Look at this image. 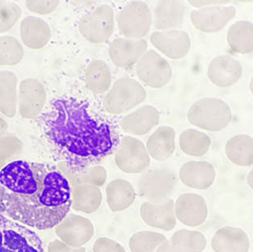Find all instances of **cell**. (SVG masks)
Wrapping results in <instances>:
<instances>
[{
	"mask_svg": "<svg viewBox=\"0 0 253 252\" xmlns=\"http://www.w3.org/2000/svg\"><path fill=\"white\" fill-rule=\"evenodd\" d=\"M103 107L90 99H54L42 117V130L54 156L71 174H81L117 149L119 127Z\"/></svg>",
	"mask_w": 253,
	"mask_h": 252,
	"instance_id": "6da1fadb",
	"label": "cell"
},
{
	"mask_svg": "<svg viewBox=\"0 0 253 252\" xmlns=\"http://www.w3.org/2000/svg\"><path fill=\"white\" fill-rule=\"evenodd\" d=\"M72 187L56 167L15 160L0 169V213L38 230L53 229L69 214Z\"/></svg>",
	"mask_w": 253,
	"mask_h": 252,
	"instance_id": "7a4b0ae2",
	"label": "cell"
},
{
	"mask_svg": "<svg viewBox=\"0 0 253 252\" xmlns=\"http://www.w3.org/2000/svg\"><path fill=\"white\" fill-rule=\"evenodd\" d=\"M191 124L200 129L217 132L230 124L232 110L228 103L216 97H206L197 100L187 113Z\"/></svg>",
	"mask_w": 253,
	"mask_h": 252,
	"instance_id": "3957f363",
	"label": "cell"
},
{
	"mask_svg": "<svg viewBox=\"0 0 253 252\" xmlns=\"http://www.w3.org/2000/svg\"><path fill=\"white\" fill-rule=\"evenodd\" d=\"M0 252H44L40 235L0 213Z\"/></svg>",
	"mask_w": 253,
	"mask_h": 252,
	"instance_id": "277c9868",
	"label": "cell"
},
{
	"mask_svg": "<svg viewBox=\"0 0 253 252\" xmlns=\"http://www.w3.org/2000/svg\"><path fill=\"white\" fill-rule=\"evenodd\" d=\"M146 91L134 79L123 77L116 80L102 100V107L110 115L127 112L144 102Z\"/></svg>",
	"mask_w": 253,
	"mask_h": 252,
	"instance_id": "5b68a950",
	"label": "cell"
},
{
	"mask_svg": "<svg viewBox=\"0 0 253 252\" xmlns=\"http://www.w3.org/2000/svg\"><path fill=\"white\" fill-rule=\"evenodd\" d=\"M176 185L175 172L169 168H156L148 169L140 175L137 190L140 197L154 204L168 201Z\"/></svg>",
	"mask_w": 253,
	"mask_h": 252,
	"instance_id": "8992f818",
	"label": "cell"
},
{
	"mask_svg": "<svg viewBox=\"0 0 253 252\" xmlns=\"http://www.w3.org/2000/svg\"><path fill=\"white\" fill-rule=\"evenodd\" d=\"M119 33L125 39L140 40L149 33L153 25V14L143 1L125 4L116 16Z\"/></svg>",
	"mask_w": 253,
	"mask_h": 252,
	"instance_id": "52a82bcc",
	"label": "cell"
},
{
	"mask_svg": "<svg viewBox=\"0 0 253 252\" xmlns=\"http://www.w3.org/2000/svg\"><path fill=\"white\" fill-rule=\"evenodd\" d=\"M114 25L113 8L109 4H102L84 14L78 22V29L89 42L102 43L113 35Z\"/></svg>",
	"mask_w": 253,
	"mask_h": 252,
	"instance_id": "ba28073f",
	"label": "cell"
},
{
	"mask_svg": "<svg viewBox=\"0 0 253 252\" xmlns=\"http://www.w3.org/2000/svg\"><path fill=\"white\" fill-rule=\"evenodd\" d=\"M114 161L120 170L130 174L143 172L150 165V157L145 144L130 135L121 137L115 150Z\"/></svg>",
	"mask_w": 253,
	"mask_h": 252,
	"instance_id": "9c48e42d",
	"label": "cell"
},
{
	"mask_svg": "<svg viewBox=\"0 0 253 252\" xmlns=\"http://www.w3.org/2000/svg\"><path fill=\"white\" fill-rule=\"evenodd\" d=\"M139 80L147 87L161 89L169 84L172 77L169 63L154 49L147 50L136 64Z\"/></svg>",
	"mask_w": 253,
	"mask_h": 252,
	"instance_id": "30bf717a",
	"label": "cell"
},
{
	"mask_svg": "<svg viewBox=\"0 0 253 252\" xmlns=\"http://www.w3.org/2000/svg\"><path fill=\"white\" fill-rule=\"evenodd\" d=\"M236 14L237 10L233 5L209 6L191 11L190 20L198 31L215 34L222 31Z\"/></svg>",
	"mask_w": 253,
	"mask_h": 252,
	"instance_id": "8fae6325",
	"label": "cell"
},
{
	"mask_svg": "<svg viewBox=\"0 0 253 252\" xmlns=\"http://www.w3.org/2000/svg\"><path fill=\"white\" fill-rule=\"evenodd\" d=\"M46 102V92L42 82L34 78L22 80L18 85L17 109L21 117L33 119L39 116Z\"/></svg>",
	"mask_w": 253,
	"mask_h": 252,
	"instance_id": "7c38bea8",
	"label": "cell"
},
{
	"mask_svg": "<svg viewBox=\"0 0 253 252\" xmlns=\"http://www.w3.org/2000/svg\"><path fill=\"white\" fill-rule=\"evenodd\" d=\"M56 235L71 247L79 248L88 243L94 236V225L80 215L68 214L56 227Z\"/></svg>",
	"mask_w": 253,
	"mask_h": 252,
	"instance_id": "4fadbf2b",
	"label": "cell"
},
{
	"mask_svg": "<svg viewBox=\"0 0 253 252\" xmlns=\"http://www.w3.org/2000/svg\"><path fill=\"white\" fill-rule=\"evenodd\" d=\"M149 40L151 44L170 60L185 58L191 47V38L182 30L157 31L150 35Z\"/></svg>",
	"mask_w": 253,
	"mask_h": 252,
	"instance_id": "5bb4252c",
	"label": "cell"
},
{
	"mask_svg": "<svg viewBox=\"0 0 253 252\" xmlns=\"http://www.w3.org/2000/svg\"><path fill=\"white\" fill-rule=\"evenodd\" d=\"M174 215L188 227H198L208 217V205L203 196L195 193L181 195L174 202Z\"/></svg>",
	"mask_w": 253,
	"mask_h": 252,
	"instance_id": "9a60e30c",
	"label": "cell"
},
{
	"mask_svg": "<svg viewBox=\"0 0 253 252\" xmlns=\"http://www.w3.org/2000/svg\"><path fill=\"white\" fill-rule=\"evenodd\" d=\"M148 43L144 39L132 40L118 38L110 42L108 54L118 68H130L138 63L147 52Z\"/></svg>",
	"mask_w": 253,
	"mask_h": 252,
	"instance_id": "2e32d148",
	"label": "cell"
},
{
	"mask_svg": "<svg viewBox=\"0 0 253 252\" xmlns=\"http://www.w3.org/2000/svg\"><path fill=\"white\" fill-rule=\"evenodd\" d=\"M242 74L241 63L229 55H221L213 59L207 71L209 80L221 88L235 85L242 77Z\"/></svg>",
	"mask_w": 253,
	"mask_h": 252,
	"instance_id": "e0dca14e",
	"label": "cell"
},
{
	"mask_svg": "<svg viewBox=\"0 0 253 252\" xmlns=\"http://www.w3.org/2000/svg\"><path fill=\"white\" fill-rule=\"evenodd\" d=\"M160 112L153 105H144L125 115L120 121V128L129 135L141 136L153 130L160 122Z\"/></svg>",
	"mask_w": 253,
	"mask_h": 252,
	"instance_id": "ac0fdd59",
	"label": "cell"
},
{
	"mask_svg": "<svg viewBox=\"0 0 253 252\" xmlns=\"http://www.w3.org/2000/svg\"><path fill=\"white\" fill-rule=\"evenodd\" d=\"M139 211L143 222L153 228L169 232L176 225L174 201L171 199H169L161 204L144 202L141 204Z\"/></svg>",
	"mask_w": 253,
	"mask_h": 252,
	"instance_id": "d6986e66",
	"label": "cell"
},
{
	"mask_svg": "<svg viewBox=\"0 0 253 252\" xmlns=\"http://www.w3.org/2000/svg\"><path fill=\"white\" fill-rule=\"evenodd\" d=\"M179 178L185 186L191 189L207 190L215 182L216 170L208 162L190 161L181 167Z\"/></svg>",
	"mask_w": 253,
	"mask_h": 252,
	"instance_id": "ffe728a7",
	"label": "cell"
},
{
	"mask_svg": "<svg viewBox=\"0 0 253 252\" xmlns=\"http://www.w3.org/2000/svg\"><path fill=\"white\" fill-rule=\"evenodd\" d=\"M206 246L207 239L203 233L181 229L159 245L157 252H203Z\"/></svg>",
	"mask_w": 253,
	"mask_h": 252,
	"instance_id": "44dd1931",
	"label": "cell"
},
{
	"mask_svg": "<svg viewBox=\"0 0 253 252\" xmlns=\"http://www.w3.org/2000/svg\"><path fill=\"white\" fill-rule=\"evenodd\" d=\"M186 5L178 0L159 1L154 16V27L158 32L178 30L181 28L186 16Z\"/></svg>",
	"mask_w": 253,
	"mask_h": 252,
	"instance_id": "7402d4cb",
	"label": "cell"
},
{
	"mask_svg": "<svg viewBox=\"0 0 253 252\" xmlns=\"http://www.w3.org/2000/svg\"><path fill=\"white\" fill-rule=\"evenodd\" d=\"M211 247L214 252H248L250 241L243 229L224 226L213 235Z\"/></svg>",
	"mask_w": 253,
	"mask_h": 252,
	"instance_id": "603a6c76",
	"label": "cell"
},
{
	"mask_svg": "<svg viewBox=\"0 0 253 252\" xmlns=\"http://www.w3.org/2000/svg\"><path fill=\"white\" fill-rule=\"evenodd\" d=\"M52 32L48 23L37 16H27L20 23V38L22 42L32 49L44 47L50 40Z\"/></svg>",
	"mask_w": 253,
	"mask_h": 252,
	"instance_id": "cb8c5ba5",
	"label": "cell"
},
{
	"mask_svg": "<svg viewBox=\"0 0 253 252\" xmlns=\"http://www.w3.org/2000/svg\"><path fill=\"white\" fill-rule=\"evenodd\" d=\"M150 158L158 162L169 160L175 150V131L172 127L164 125L151 134L145 145Z\"/></svg>",
	"mask_w": 253,
	"mask_h": 252,
	"instance_id": "d4e9b609",
	"label": "cell"
},
{
	"mask_svg": "<svg viewBox=\"0 0 253 252\" xmlns=\"http://www.w3.org/2000/svg\"><path fill=\"white\" fill-rule=\"evenodd\" d=\"M102 204V192L91 184H76L72 188V206L74 210L93 214Z\"/></svg>",
	"mask_w": 253,
	"mask_h": 252,
	"instance_id": "484cf974",
	"label": "cell"
},
{
	"mask_svg": "<svg viewBox=\"0 0 253 252\" xmlns=\"http://www.w3.org/2000/svg\"><path fill=\"white\" fill-rule=\"evenodd\" d=\"M136 199V191L129 181L116 179L106 187V201L112 212H120L129 208Z\"/></svg>",
	"mask_w": 253,
	"mask_h": 252,
	"instance_id": "4316f807",
	"label": "cell"
},
{
	"mask_svg": "<svg viewBox=\"0 0 253 252\" xmlns=\"http://www.w3.org/2000/svg\"><path fill=\"white\" fill-rule=\"evenodd\" d=\"M227 43L234 53L251 54L253 52V23L249 20L234 22L227 32Z\"/></svg>",
	"mask_w": 253,
	"mask_h": 252,
	"instance_id": "83f0119b",
	"label": "cell"
},
{
	"mask_svg": "<svg viewBox=\"0 0 253 252\" xmlns=\"http://www.w3.org/2000/svg\"><path fill=\"white\" fill-rule=\"evenodd\" d=\"M225 154L228 160L238 167H252L253 138L247 134H237L226 142Z\"/></svg>",
	"mask_w": 253,
	"mask_h": 252,
	"instance_id": "f1b7e54d",
	"label": "cell"
},
{
	"mask_svg": "<svg viewBox=\"0 0 253 252\" xmlns=\"http://www.w3.org/2000/svg\"><path fill=\"white\" fill-rule=\"evenodd\" d=\"M86 88L94 94L107 92L112 84V75L109 66L104 61H92L84 74Z\"/></svg>",
	"mask_w": 253,
	"mask_h": 252,
	"instance_id": "f546056e",
	"label": "cell"
},
{
	"mask_svg": "<svg viewBox=\"0 0 253 252\" xmlns=\"http://www.w3.org/2000/svg\"><path fill=\"white\" fill-rule=\"evenodd\" d=\"M17 77L11 71H0V112L8 118L16 114Z\"/></svg>",
	"mask_w": 253,
	"mask_h": 252,
	"instance_id": "4dcf8cb0",
	"label": "cell"
},
{
	"mask_svg": "<svg viewBox=\"0 0 253 252\" xmlns=\"http://www.w3.org/2000/svg\"><path fill=\"white\" fill-rule=\"evenodd\" d=\"M179 145L185 155L201 158L204 157L209 151L211 147V138L205 132L189 128L180 134Z\"/></svg>",
	"mask_w": 253,
	"mask_h": 252,
	"instance_id": "1f68e13d",
	"label": "cell"
},
{
	"mask_svg": "<svg viewBox=\"0 0 253 252\" xmlns=\"http://www.w3.org/2000/svg\"><path fill=\"white\" fill-rule=\"evenodd\" d=\"M167 236L154 231H139L129 239L131 252H157V248L167 240Z\"/></svg>",
	"mask_w": 253,
	"mask_h": 252,
	"instance_id": "d6a6232c",
	"label": "cell"
},
{
	"mask_svg": "<svg viewBox=\"0 0 253 252\" xmlns=\"http://www.w3.org/2000/svg\"><path fill=\"white\" fill-rule=\"evenodd\" d=\"M23 56V47L16 38L0 37V67L15 66L21 62Z\"/></svg>",
	"mask_w": 253,
	"mask_h": 252,
	"instance_id": "836d02e7",
	"label": "cell"
},
{
	"mask_svg": "<svg viewBox=\"0 0 253 252\" xmlns=\"http://www.w3.org/2000/svg\"><path fill=\"white\" fill-rule=\"evenodd\" d=\"M23 150V143L21 140L11 134L4 135L0 139V169L7 164L15 161Z\"/></svg>",
	"mask_w": 253,
	"mask_h": 252,
	"instance_id": "e575fe53",
	"label": "cell"
},
{
	"mask_svg": "<svg viewBox=\"0 0 253 252\" xmlns=\"http://www.w3.org/2000/svg\"><path fill=\"white\" fill-rule=\"evenodd\" d=\"M20 16L21 8L17 3L0 0V34L11 30Z\"/></svg>",
	"mask_w": 253,
	"mask_h": 252,
	"instance_id": "d590c367",
	"label": "cell"
},
{
	"mask_svg": "<svg viewBox=\"0 0 253 252\" xmlns=\"http://www.w3.org/2000/svg\"><path fill=\"white\" fill-rule=\"evenodd\" d=\"M74 175V185L76 184H91L97 187L103 186L107 179V171L102 166H94L88 168L85 172L81 174Z\"/></svg>",
	"mask_w": 253,
	"mask_h": 252,
	"instance_id": "8d00e7d4",
	"label": "cell"
},
{
	"mask_svg": "<svg viewBox=\"0 0 253 252\" xmlns=\"http://www.w3.org/2000/svg\"><path fill=\"white\" fill-rule=\"evenodd\" d=\"M58 0H28L25 1L27 8L36 14L46 15L54 12L59 7Z\"/></svg>",
	"mask_w": 253,
	"mask_h": 252,
	"instance_id": "74e56055",
	"label": "cell"
},
{
	"mask_svg": "<svg viewBox=\"0 0 253 252\" xmlns=\"http://www.w3.org/2000/svg\"><path fill=\"white\" fill-rule=\"evenodd\" d=\"M93 252H126L124 247L113 239L100 237L93 244Z\"/></svg>",
	"mask_w": 253,
	"mask_h": 252,
	"instance_id": "f35d334b",
	"label": "cell"
},
{
	"mask_svg": "<svg viewBox=\"0 0 253 252\" xmlns=\"http://www.w3.org/2000/svg\"><path fill=\"white\" fill-rule=\"evenodd\" d=\"M47 252H87V250L84 246L79 248H74L69 246L62 240L56 239L48 243Z\"/></svg>",
	"mask_w": 253,
	"mask_h": 252,
	"instance_id": "ab89813d",
	"label": "cell"
},
{
	"mask_svg": "<svg viewBox=\"0 0 253 252\" xmlns=\"http://www.w3.org/2000/svg\"><path fill=\"white\" fill-rule=\"evenodd\" d=\"M188 3L194 8L200 9L203 7L209 6H221V5H228L230 1L228 0H189Z\"/></svg>",
	"mask_w": 253,
	"mask_h": 252,
	"instance_id": "60d3db41",
	"label": "cell"
},
{
	"mask_svg": "<svg viewBox=\"0 0 253 252\" xmlns=\"http://www.w3.org/2000/svg\"><path fill=\"white\" fill-rule=\"evenodd\" d=\"M7 130H8L7 122L2 117H0V139H1L4 135H6Z\"/></svg>",
	"mask_w": 253,
	"mask_h": 252,
	"instance_id": "b9f144b4",
	"label": "cell"
},
{
	"mask_svg": "<svg viewBox=\"0 0 253 252\" xmlns=\"http://www.w3.org/2000/svg\"><path fill=\"white\" fill-rule=\"evenodd\" d=\"M252 172H253V171L251 170V171H250V173L248 174V184H249L250 188H252V181H251V180H252V179H251V176H252Z\"/></svg>",
	"mask_w": 253,
	"mask_h": 252,
	"instance_id": "7bdbcfd3",
	"label": "cell"
}]
</instances>
